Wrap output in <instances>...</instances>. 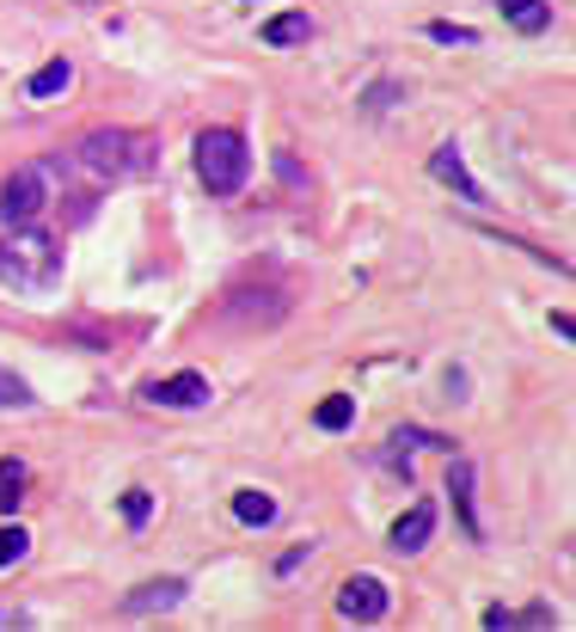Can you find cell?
Returning a JSON list of instances; mask_svg holds the SVG:
<instances>
[{
	"label": "cell",
	"mask_w": 576,
	"mask_h": 632,
	"mask_svg": "<svg viewBox=\"0 0 576 632\" xmlns=\"http://www.w3.org/2000/svg\"><path fill=\"white\" fill-rule=\"evenodd\" d=\"M0 289L25 295V302H43V295L62 289V239L31 227H7L0 239Z\"/></svg>",
	"instance_id": "cell-1"
},
{
	"label": "cell",
	"mask_w": 576,
	"mask_h": 632,
	"mask_svg": "<svg viewBox=\"0 0 576 632\" xmlns=\"http://www.w3.org/2000/svg\"><path fill=\"white\" fill-rule=\"evenodd\" d=\"M74 160H80L86 179H99V185H130V179H147V172L160 166V142L142 135V130H117V123H111V130L80 135Z\"/></svg>",
	"instance_id": "cell-2"
},
{
	"label": "cell",
	"mask_w": 576,
	"mask_h": 632,
	"mask_svg": "<svg viewBox=\"0 0 576 632\" xmlns=\"http://www.w3.org/2000/svg\"><path fill=\"white\" fill-rule=\"evenodd\" d=\"M251 172V147L239 130H227V123H215V130L197 135V179L209 197H234L239 185H246Z\"/></svg>",
	"instance_id": "cell-3"
},
{
	"label": "cell",
	"mask_w": 576,
	"mask_h": 632,
	"mask_svg": "<svg viewBox=\"0 0 576 632\" xmlns=\"http://www.w3.org/2000/svg\"><path fill=\"white\" fill-rule=\"evenodd\" d=\"M50 210V172L43 166H13L0 185V227H31Z\"/></svg>",
	"instance_id": "cell-4"
},
{
	"label": "cell",
	"mask_w": 576,
	"mask_h": 632,
	"mask_svg": "<svg viewBox=\"0 0 576 632\" xmlns=\"http://www.w3.org/2000/svg\"><path fill=\"white\" fill-rule=\"evenodd\" d=\"M387 608H393V595H387V583H380V578H368V571L343 578V590H338V614L343 620L374 626V620H387Z\"/></svg>",
	"instance_id": "cell-5"
},
{
	"label": "cell",
	"mask_w": 576,
	"mask_h": 632,
	"mask_svg": "<svg viewBox=\"0 0 576 632\" xmlns=\"http://www.w3.org/2000/svg\"><path fill=\"white\" fill-rule=\"evenodd\" d=\"M142 399L147 406H166V411H197V406H209L215 394H209V375L178 369V375H166V381H147Z\"/></svg>",
	"instance_id": "cell-6"
},
{
	"label": "cell",
	"mask_w": 576,
	"mask_h": 632,
	"mask_svg": "<svg viewBox=\"0 0 576 632\" xmlns=\"http://www.w3.org/2000/svg\"><path fill=\"white\" fill-rule=\"evenodd\" d=\"M430 172H435V179H442L448 191H454L460 203H472V210L485 203V185H479V179H472V172H466V160H460V147H454V142H442V147H435V154H430Z\"/></svg>",
	"instance_id": "cell-7"
},
{
	"label": "cell",
	"mask_w": 576,
	"mask_h": 632,
	"mask_svg": "<svg viewBox=\"0 0 576 632\" xmlns=\"http://www.w3.org/2000/svg\"><path fill=\"white\" fill-rule=\"evenodd\" d=\"M184 602V578H154V583H135L130 595H123V614L142 620V614H166V608Z\"/></svg>",
	"instance_id": "cell-8"
},
{
	"label": "cell",
	"mask_w": 576,
	"mask_h": 632,
	"mask_svg": "<svg viewBox=\"0 0 576 632\" xmlns=\"http://www.w3.org/2000/svg\"><path fill=\"white\" fill-rule=\"evenodd\" d=\"M430 534H435V503H411V510L393 522V553H423Z\"/></svg>",
	"instance_id": "cell-9"
},
{
	"label": "cell",
	"mask_w": 576,
	"mask_h": 632,
	"mask_svg": "<svg viewBox=\"0 0 576 632\" xmlns=\"http://www.w3.org/2000/svg\"><path fill=\"white\" fill-rule=\"evenodd\" d=\"M448 498H454V516H460V528H466V540H485L479 510H472V461H460V455H454V467H448Z\"/></svg>",
	"instance_id": "cell-10"
},
{
	"label": "cell",
	"mask_w": 576,
	"mask_h": 632,
	"mask_svg": "<svg viewBox=\"0 0 576 632\" xmlns=\"http://www.w3.org/2000/svg\"><path fill=\"white\" fill-rule=\"evenodd\" d=\"M68 86H74V62L55 55V62H43L38 74L25 80V99H55V93H68Z\"/></svg>",
	"instance_id": "cell-11"
},
{
	"label": "cell",
	"mask_w": 576,
	"mask_h": 632,
	"mask_svg": "<svg viewBox=\"0 0 576 632\" xmlns=\"http://www.w3.org/2000/svg\"><path fill=\"white\" fill-rule=\"evenodd\" d=\"M497 7H503V19H510L522 38H539V31L552 26V7H546V0H497Z\"/></svg>",
	"instance_id": "cell-12"
},
{
	"label": "cell",
	"mask_w": 576,
	"mask_h": 632,
	"mask_svg": "<svg viewBox=\"0 0 576 632\" xmlns=\"http://www.w3.org/2000/svg\"><path fill=\"white\" fill-rule=\"evenodd\" d=\"M258 38L276 43V50H288V43H307V38H313V19H307V13H276V19H264Z\"/></svg>",
	"instance_id": "cell-13"
},
{
	"label": "cell",
	"mask_w": 576,
	"mask_h": 632,
	"mask_svg": "<svg viewBox=\"0 0 576 632\" xmlns=\"http://www.w3.org/2000/svg\"><path fill=\"white\" fill-rule=\"evenodd\" d=\"M234 516L246 528H270L276 522V498H270V491H258V486H246V491H234Z\"/></svg>",
	"instance_id": "cell-14"
},
{
	"label": "cell",
	"mask_w": 576,
	"mask_h": 632,
	"mask_svg": "<svg viewBox=\"0 0 576 632\" xmlns=\"http://www.w3.org/2000/svg\"><path fill=\"white\" fill-rule=\"evenodd\" d=\"M25 486H31L25 461H0V516H13L19 503H25Z\"/></svg>",
	"instance_id": "cell-15"
},
{
	"label": "cell",
	"mask_w": 576,
	"mask_h": 632,
	"mask_svg": "<svg viewBox=\"0 0 576 632\" xmlns=\"http://www.w3.org/2000/svg\"><path fill=\"white\" fill-rule=\"evenodd\" d=\"M313 424H319L326 436L350 430V424H356V399H350V394H331V399H319V406H313Z\"/></svg>",
	"instance_id": "cell-16"
},
{
	"label": "cell",
	"mask_w": 576,
	"mask_h": 632,
	"mask_svg": "<svg viewBox=\"0 0 576 632\" xmlns=\"http://www.w3.org/2000/svg\"><path fill=\"white\" fill-rule=\"evenodd\" d=\"M25 406H38V399H31V381L13 369H0V411H25Z\"/></svg>",
	"instance_id": "cell-17"
},
{
	"label": "cell",
	"mask_w": 576,
	"mask_h": 632,
	"mask_svg": "<svg viewBox=\"0 0 576 632\" xmlns=\"http://www.w3.org/2000/svg\"><path fill=\"white\" fill-rule=\"evenodd\" d=\"M147 516H154V491L130 486V491H123V522H130V528H147Z\"/></svg>",
	"instance_id": "cell-18"
},
{
	"label": "cell",
	"mask_w": 576,
	"mask_h": 632,
	"mask_svg": "<svg viewBox=\"0 0 576 632\" xmlns=\"http://www.w3.org/2000/svg\"><path fill=\"white\" fill-rule=\"evenodd\" d=\"M430 38H435V43H454V50H472V43H479V31H472V26H454V19H430Z\"/></svg>",
	"instance_id": "cell-19"
},
{
	"label": "cell",
	"mask_w": 576,
	"mask_h": 632,
	"mask_svg": "<svg viewBox=\"0 0 576 632\" xmlns=\"http://www.w3.org/2000/svg\"><path fill=\"white\" fill-rule=\"evenodd\" d=\"M393 448L405 455V448H454L448 436H435V430H418V424H405V430H393Z\"/></svg>",
	"instance_id": "cell-20"
},
{
	"label": "cell",
	"mask_w": 576,
	"mask_h": 632,
	"mask_svg": "<svg viewBox=\"0 0 576 632\" xmlns=\"http://www.w3.org/2000/svg\"><path fill=\"white\" fill-rule=\"evenodd\" d=\"M25 553H31V534H25V528H7V534H0V565H7V571L25 565Z\"/></svg>",
	"instance_id": "cell-21"
},
{
	"label": "cell",
	"mask_w": 576,
	"mask_h": 632,
	"mask_svg": "<svg viewBox=\"0 0 576 632\" xmlns=\"http://www.w3.org/2000/svg\"><path fill=\"white\" fill-rule=\"evenodd\" d=\"M387 99H399V86H393V80L368 86V93H362V111H368V118H380V111H387Z\"/></svg>",
	"instance_id": "cell-22"
},
{
	"label": "cell",
	"mask_w": 576,
	"mask_h": 632,
	"mask_svg": "<svg viewBox=\"0 0 576 632\" xmlns=\"http://www.w3.org/2000/svg\"><path fill=\"white\" fill-rule=\"evenodd\" d=\"M307 553H313V547H288V553L276 559V571H282V578H288V571H301V565H307Z\"/></svg>",
	"instance_id": "cell-23"
},
{
	"label": "cell",
	"mask_w": 576,
	"mask_h": 632,
	"mask_svg": "<svg viewBox=\"0 0 576 632\" xmlns=\"http://www.w3.org/2000/svg\"><path fill=\"white\" fill-rule=\"evenodd\" d=\"M552 620H558L552 608H522V614H515V626H552Z\"/></svg>",
	"instance_id": "cell-24"
},
{
	"label": "cell",
	"mask_w": 576,
	"mask_h": 632,
	"mask_svg": "<svg viewBox=\"0 0 576 632\" xmlns=\"http://www.w3.org/2000/svg\"><path fill=\"white\" fill-rule=\"evenodd\" d=\"M485 626H491V632L515 626V608H485Z\"/></svg>",
	"instance_id": "cell-25"
},
{
	"label": "cell",
	"mask_w": 576,
	"mask_h": 632,
	"mask_svg": "<svg viewBox=\"0 0 576 632\" xmlns=\"http://www.w3.org/2000/svg\"><path fill=\"white\" fill-rule=\"evenodd\" d=\"M552 332H558V338H570V344H576V319H570V314H552Z\"/></svg>",
	"instance_id": "cell-26"
},
{
	"label": "cell",
	"mask_w": 576,
	"mask_h": 632,
	"mask_svg": "<svg viewBox=\"0 0 576 632\" xmlns=\"http://www.w3.org/2000/svg\"><path fill=\"white\" fill-rule=\"evenodd\" d=\"M0 626H25V614H13V608H0Z\"/></svg>",
	"instance_id": "cell-27"
},
{
	"label": "cell",
	"mask_w": 576,
	"mask_h": 632,
	"mask_svg": "<svg viewBox=\"0 0 576 632\" xmlns=\"http://www.w3.org/2000/svg\"><path fill=\"white\" fill-rule=\"evenodd\" d=\"M80 7H99V0H80Z\"/></svg>",
	"instance_id": "cell-28"
}]
</instances>
